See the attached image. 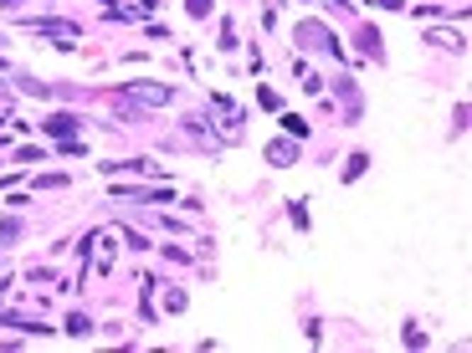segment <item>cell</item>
<instances>
[{
    "instance_id": "obj_1",
    "label": "cell",
    "mask_w": 472,
    "mask_h": 353,
    "mask_svg": "<svg viewBox=\"0 0 472 353\" xmlns=\"http://www.w3.org/2000/svg\"><path fill=\"white\" fill-rule=\"evenodd\" d=\"M293 36L303 41L308 52H329V57H339V36H334L329 26H318V21H303V26H298Z\"/></svg>"
},
{
    "instance_id": "obj_2",
    "label": "cell",
    "mask_w": 472,
    "mask_h": 353,
    "mask_svg": "<svg viewBox=\"0 0 472 353\" xmlns=\"http://www.w3.org/2000/svg\"><path fill=\"white\" fill-rule=\"evenodd\" d=\"M123 93L134 98V103H149V108L175 103V87H164V82H123Z\"/></svg>"
},
{
    "instance_id": "obj_3",
    "label": "cell",
    "mask_w": 472,
    "mask_h": 353,
    "mask_svg": "<svg viewBox=\"0 0 472 353\" xmlns=\"http://www.w3.org/2000/svg\"><path fill=\"white\" fill-rule=\"evenodd\" d=\"M31 31H36V36H62L57 47H72L67 36H77V26H72V21H31Z\"/></svg>"
},
{
    "instance_id": "obj_4",
    "label": "cell",
    "mask_w": 472,
    "mask_h": 353,
    "mask_svg": "<svg viewBox=\"0 0 472 353\" xmlns=\"http://www.w3.org/2000/svg\"><path fill=\"white\" fill-rule=\"evenodd\" d=\"M77 123H82V118H72V113H52L47 123H41V134H52V139H72Z\"/></svg>"
},
{
    "instance_id": "obj_5",
    "label": "cell",
    "mask_w": 472,
    "mask_h": 353,
    "mask_svg": "<svg viewBox=\"0 0 472 353\" xmlns=\"http://www.w3.org/2000/svg\"><path fill=\"white\" fill-rule=\"evenodd\" d=\"M267 164H298V144L272 139V144H267Z\"/></svg>"
},
{
    "instance_id": "obj_6",
    "label": "cell",
    "mask_w": 472,
    "mask_h": 353,
    "mask_svg": "<svg viewBox=\"0 0 472 353\" xmlns=\"http://www.w3.org/2000/svg\"><path fill=\"white\" fill-rule=\"evenodd\" d=\"M21 93H26V98H67L62 87H52V82H36V77H21Z\"/></svg>"
},
{
    "instance_id": "obj_7",
    "label": "cell",
    "mask_w": 472,
    "mask_h": 353,
    "mask_svg": "<svg viewBox=\"0 0 472 353\" xmlns=\"http://www.w3.org/2000/svg\"><path fill=\"white\" fill-rule=\"evenodd\" d=\"M93 246H98V251H88V256H93V267H98V272H108V267H113V241H108V236H93Z\"/></svg>"
},
{
    "instance_id": "obj_8",
    "label": "cell",
    "mask_w": 472,
    "mask_h": 353,
    "mask_svg": "<svg viewBox=\"0 0 472 353\" xmlns=\"http://www.w3.org/2000/svg\"><path fill=\"white\" fill-rule=\"evenodd\" d=\"M0 323H6V328H21V333H47L36 318H26V313H6V307H0Z\"/></svg>"
},
{
    "instance_id": "obj_9",
    "label": "cell",
    "mask_w": 472,
    "mask_h": 353,
    "mask_svg": "<svg viewBox=\"0 0 472 353\" xmlns=\"http://www.w3.org/2000/svg\"><path fill=\"white\" fill-rule=\"evenodd\" d=\"M359 52H364V57H375V62L385 57V47H380V31H375V26H364V31H359Z\"/></svg>"
},
{
    "instance_id": "obj_10",
    "label": "cell",
    "mask_w": 472,
    "mask_h": 353,
    "mask_svg": "<svg viewBox=\"0 0 472 353\" xmlns=\"http://www.w3.org/2000/svg\"><path fill=\"white\" fill-rule=\"evenodd\" d=\"M21 231H26V226H21L16 215H0V246H11V241H21Z\"/></svg>"
},
{
    "instance_id": "obj_11",
    "label": "cell",
    "mask_w": 472,
    "mask_h": 353,
    "mask_svg": "<svg viewBox=\"0 0 472 353\" xmlns=\"http://www.w3.org/2000/svg\"><path fill=\"white\" fill-rule=\"evenodd\" d=\"M426 41H432V47H452V52H462V36H457V31H432Z\"/></svg>"
},
{
    "instance_id": "obj_12",
    "label": "cell",
    "mask_w": 472,
    "mask_h": 353,
    "mask_svg": "<svg viewBox=\"0 0 472 353\" xmlns=\"http://www.w3.org/2000/svg\"><path fill=\"white\" fill-rule=\"evenodd\" d=\"M67 333H72V338L93 333V318H88V313H72V318H67Z\"/></svg>"
},
{
    "instance_id": "obj_13",
    "label": "cell",
    "mask_w": 472,
    "mask_h": 353,
    "mask_svg": "<svg viewBox=\"0 0 472 353\" xmlns=\"http://www.w3.org/2000/svg\"><path fill=\"white\" fill-rule=\"evenodd\" d=\"M185 292H180V287H169V292H164V313H185Z\"/></svg>"
},
{
    "instance_id": "obj_14",
    "label": "cell",
    "mask_w": 472,
    "mask_h": 353,
    "mask_svg": "<svg viewBox=\"0 0 472 353\" xmlns=\"http://www.w3.org/2000/svg\"><path fill=\"white\" fill-rule=\"evenodd\" d=\"M283 128H288V134H293V139H308V123H303V118H298V113H288V118H283Z\"/></svg>"
},
{
    "instance_id": "obj_15",
    "label": "cell",
    "mask_w": 472,
    "mask_h": 353,
    "mask_svg": "<svg viewBox=\"0 0 472 353\" xmlns=\"http://www.w3.org/2000/svg\"><path fill=\"white\" fill-rule=\"evenodd\" d=\"M364 164H370V159H364V154H354V159L344 164V180H359V174H364Z\"/></svg>"
},
{
    "instance_id": "obj_16",
    "label": "cell",
    "mask_w": 472,
    "mask_h": 353,
    "mask_svg": "<svg viewBox=\"0 0 472 353\" xmlns=\"http://www.w3.org/2000/svg\"><path fill=\"white\" fill-rule=\"evenodd\" d=\"M185 11H190V16L201 21V16H210V0H185Z\"/></svg>"
},
{
    "instance_id": "obj_17",
    "label": "cell",
    "mask_w": 472,
    "mask_h": 353,
    "mask_svg": "<svg viewBox=\"0 0 472 353\" xmlns=\"http://www.w3.org/2000/svg\"><path fill=\"white\" fill-rule=\"evenodd\" d=\"M31 282H47V287H52V282H57V272H52V267H31Z\"/></svg>"
},
{
    "instance_id": "obj_18",
    "label": "cell",
    "mask_w": 472,
    "mask_h": 353,
    "mask_svg": "<svg viewBox=\"0 0 472 353\" xmlns=\"http://www.w3.org/2000/svg\"><path fill=\"white\" fill-rule=\"evenodd\" d=\"M370 6H380V11H400V0H370Z\"/></svg>"
},
{
    "instance_id": "obj_19",
    "label": "cell",
    "mask_w": 472,
    "mask_h": 353,
    "mask_svg": "<svg viewBox=\"0 0 472 353\" xmlns=\"http://www.w3.org/2000/svg\"><path fill=\"white\" fill-rule=\"evenodd\" d=\"M0 67H6V62H0Z\"/></svg>"
}]
</instances>
